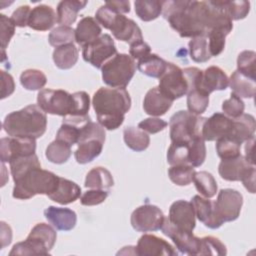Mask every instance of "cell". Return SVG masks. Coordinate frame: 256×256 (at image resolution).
Segmentation results:
<instances>
[{"label":"cell","instance_id":"6da1fadb","mask_svg":"<svg viewBox=\"0 0 256 256\" xmlns=\"http://www.w3.org/2000/svg\"><path fill=\"white\" fill-rule=\"evenodd\" d=\"M210 7V1L169 0L162 2V14L181 37L207 36Z\"/></svg>","mask_w":256,"mask_h":256},{"label":"cell","instance_id":"7a4b0ae2","mask_svg":"<svg viewBox=\"0 0 256 256\" xmlns=\"http://www.w3.org/2000/svg\"><path fill=\"white\" fill-rule=\"evenodd\" d=\"M92 105L98 123L107 130L119 128L131 108V98L125 88H99L93 95Z\"/></svg>","mask_w":256,"mask_h":256},{"label":"cell","instance_id":"3957f363","mask_svg":"<svg viewBox=\"0 0 256 256\" xmlns=\"http://www.w3.org/2000/svg\"><path fill=\"white\" fill-rule=\"evenodd\" d=\"M5 132L10 137L39 138L47 128L46 113L35 104L6 115L3 124Z\"/></svg>","mask_w":256,"mask_h":256},{"label":"cell","instance_id":"277c9868","mask_svg":"<svg viewBox=\"0 0 256 256\" xmlns=\"http://www.w3.org/2000/svg\"><path fill=\"white\" fill-rule=\"evenodd\" d=\"M59 176L39 168H34L17 180L13 188V197L26 200L38 194L49 196L56 189Z\"/></svg>","mask_w":256,"mask_h":256},{"label":"cell","instance_id":"5b68a950","mask_svg":"<svg viewBox=\"0 0 256 256\" xmlns=\"http://www.w3.org/2000/svg\"><path fill=\"white\" fill-rule=\"evenodd\" d=\"M95 17L97 22L110 30L117 40L129 45L143 40L141 29L132 19L112 11L106 5L101 6L96 11Z\"/></svg>","mask_w":256,"mask_h":256},{"label":"cell","instance_id":"8992f818","mask_svg":"<svg viewBox=\"0 0 256 256\" xmlns=\"http://www.w3.org/2000/svg\"><path fill=\"white\" fill-rule=\"evenodd\" d=\"M102 80L112 88H125L136 71V62L128 54L117 53L102 67Z\"/></svg>","mask_w":256,"mask_h":256},{"label":"cell","instance_id":"52a82bcc","mask_svg":"<svg viewBox=\"0 0 256 256\" xmlns=\"http://www.w3.org/2000/svg\"><path fill=\"white\" fill-rule=\"evenodd\" d=\"M206 117L194 115L189 111L176 112L169 121L171 142H190L197 136L202 137V126Z\"/></svg>","mask_w":256,"mask_h":256},{"label":"cell","instance_id":"ba28073f","mask_svg":"<svg viewBox=\"0 0 256 256\" xmlns=\"http://www.w3.org/2000/svg\"><path fill=\"white\" fill-rule=\"evenodd\" d=\"M38 106L48 114L67 116L73 114L74 97L62 89H41L37 95Z\"/></svg>","mask_w":256,"mask_h":256},{"label":"cell","instance_id":"9c48e42d","mask_svg":"<svg viewBox=\"0 0 256 256\" xmlns=\"http://www.w3.org/2000/svg\"><path fill=\"white\" fill-rule=\"evenodd\" d=\"M82 48L83 59L98 69L117 54L116 46L109 34H101L99 38Z\"/></svg>","mask_w":256,"mask_h":256},{"label":"cell","instance_id":"30bf717a","mask_svg":"<svg viewBox=\"0 0 256 256\" xmlns=\"http://www.w3.org/2000/svg\"><path fill=\"white\" fill-rule=\"evenodd\" d=\"M160 91L169 99L176 100L188 93V83L183 70L173 63H167L165 72L159 78Z\"/></svg>","mask_w":256,"mask_h":256},{"label":"cell","instance_id":"8fae6325","mask_svg":"<svg viewBox=\"0 0 256 256\" xmlns=\"http://www.w3.org/2000/svg\"><path fill=\"white\" fill-rule=\"evenodd\" d=\"M242 205V194L231 188L221 189L218 192L216 201H214L216 215L222 223L236 220L240 215Z\"/></svg>","mask_w":256,"mask_h":256},{"label":"cell","instance_id":"7c38bea8","mask_svg":"<svg viewBox=\"0 0 256 256\" xmlns=\"http://www.w3.org/2000/svg\"><path fill=\"white\" fill-rule=\"evenodd\" d=\"M162 210L152 204H145L136 208L130 218L131 225L138 232H152L160 230L164 221Z\"/></svg>","mask_w":256,"mask_h":256},{"label":"cell","instance_id":"4fadbf2b","mask_svg":"<svg viewBox=\"0 0 256 256\" xmlns=\"http://www.w3.org/2000/svg\"><path fill=\"white\" fill-rule=\"evenodd\" d=\"M161 231L173 241L180 253L186 255H199L201 238L194 236L191 232L178 229L169 221L168 217L164 218Z\"/></svg>","mask_w":256,"mask_h":256},{"label":"cell","instance_id":"5bb4252c","mask_svg":"<svg viewBox=\"0 0 256 256\" xmlns=\"http://www.w3.org/2000/svg\"><path fill=\"white\" fill-rule=\"evenodd\" d=\"M36 140L28 137H4L0 142L1 162H11L23 156L35 154Z\"/></svg>","mask_w":256,"mask_h":256},{"label":"cell","instance_id":"9a60e30c","mask_svg":"<svg viewBox=\"0 0 256 256\" xmlns=\"http://www.w3.org/2000/svg\"><path fill=\"white\" fill-rule=\"evenodd\" d=\"M139 256H175L178 252L166 240L152 234L142 235L135 246Z\"/></svg>","mask_w":256,"mask_h":256},{"label":"cell","instance_id":"2e32d148","mask_svg":"<svg viewBox=\"0 0 256 256\" xmlns=\"http://www.w3.org/2000/svg\"><path fill=\"white\" fill-rule=\"evenodd\" d=\"M195 212L192 203L185 200L173 202L169 208V221L178 229L191 232L195 228Z\"/></svg>","mask_w":256,"mask_h":256},{"label":"cell","instance_id":"e0dca14e","mask_svg":"<svg viewBox=\"0 0 256 256\" xmlns=\"http://www.w3.org/2000/svg\"><path fill=\"white\" fill-rule=\"evenodd\" d=\"M253 171H255V165L249 163L242 155L222 160L218 167L221 178L227 181H241Z\"/></svg>","mask_w":256,"mask_h":256},{"label":"cell","instance_id":"ac0fdd59","mask_svg":"<svg viewBox=\"0 0 256 256\" xmlns=\"http://www.w3.org/2000/svg\"><path fill=\"white\" fill-rule=\"evenodd\" d=\"M232 126V119L224 113L216 112L206 118L202 126V137L205 141H216L226 137Z\"/></svg>","mask_w":256,"mask_h":256},{"label":"cell","instance_id":"d6986e66","mask_svg":"<svg viewBox=\"0 0 256 256\" xmlns=\"http://www.w3.org/2000/svg\"><path fill=\"white\" fill-rule=\"evenodd\" d=\"M191 203L195 212V216L200 222L210 229H217L222 226L221 220L217 217L214 202L209 198L195 195L191 199Z\"/></svg>","mask_w":256,"mask_h":256},{"label":"cell","instance_id":"ffe728a7","mask_svg":"<svg viewBox=\"0 0 256 256\" xmlns=\"http://www.w3.org/2000/svg\"><path fill=\"white\" fill-rule=\"evenodd\" d=\"M255 129V118L251 114L243 113L241 116L232 119V126L226 137L241 146L245 141L254 137Z\"/></svg>","mask_w":256,"mask_h":256},{"label":"cell","instance_id":"44dd1931","mask_svg":"<svg viewBox=\"0 0 256 256\" xmlns=\"http://www.w3.org/2000/svg\"><path fill=\"white\" fill-rule=\"evenodd\" d=\"M47 221L57 230L70 231L77 223L76 213L69 208L49 206L44 210Z\"/></svg>","mask_w":256,"mask_h":256},{"label":"cell","instance_id":"7402d4cb","mask_svg":"<svg viewBox=\"0 0 256 256\" xmlns=\"http://www.w3.org/2000/svg\"><path fill=\"white\" fill-rule=\"evenodd\" d=\"M228 85L229 78L226 73L217 66H210L202 72L198 90L209 95L215 90H225Z\"/></svg>","mask_w":256,"mask_h":256},{"label":"cell","instance_id":"603a6c76","mask_svg":"<svg viewBox=\"0 0 256 256\" xmlns=\"http://www.w3.org/2000/svg\"><path fill=\"white\" fill-rule=\"evenodd\" d=\"M173 100L166 97L158 87H154L146 93L143 101V109L150 116H162L172 106Z\"/></svg>","mask_w":256,"mask_h":256},{"label":"cell","instance_id":"cb8c5ba5","mask_svg":"<svg viewBox=\"0 0 256 256\" xmlns=\"http://www.w3.org/2000/svg\"><path fill=\"white\" fill-rule=\"evenodd\" d=\"M57 22V14L48 5L41 4L34 7L29 16L28 26L37 31H47Z\"/></svg>","mask_w":256,"mask_h":256},{"label":"cell","instance_id":"d4e9b609","mask_svg":"<svg viewBox=\"0 0 256 256\" xmlns=\"http://www.w3.org/2000/svg\"><path fill=\"white\" fill-rule=\"evenodd\" d=\"M105 139L99 137H87L80 140L78 148L74 152L76 161L79 164H86L97 158L103 149Z\"/></svg>","mask_w":256,"mask_h":256},{"label":"cell","instance_id":"484cf974","mask_svg":"<svg viewBox=\"0 0 256 256\" xmlns=\"http://www.w3.org/2000/svg\"><path fill=\"white\" fill-rule=\"evenodd\" d=\"M102 34V29L93 17H83L77 24L75 29V41L80 46H85L99 38Z\"/></svg>","mask_w":256,"mask_h":256},{"label":"cell","instance_id":"4316f807","mask_svg":"<svg viewBox=\"0 0 256 256\" xmlns=\"http://www.w3.org/2000/svg\"><path fill=\"white\" fill-rule=\"evenodd\" d=\"M81 195V188L73 181L59 177V182L54 190L48 197L61 205H67L75 202Z\"/></svg>","mask_w":256,"mask_h":256},{"label":"cell","instance_id":"83f0119b","mask_svg":"<svg viewBox=\"0 0 256 256\" xmlns=\"http://www.w3.org/2000/svg\"><path fill=\"white\" fill-rule=\"evenodd\" d=\"M87 1L64 0L57 6V22L60 26H70L76 21L78 12L83 9Z\"/></svg>","mask_w":256,"mask_h":256},{"label":"cell","instance_id":"f1b7e54d","mask_svg":"<svg viewBox=\"0 0 256 256\" xmlns=\"http://www.w3.org/2000/svg\"><path fill=\"white\" fill-rule=\"evenodd\" d=\"M232 93L240 98H253L256 90V80H253L239 71H234L229 78Z\"/></svg>","mask_w":256,"mask_h":256},{"label":"cell","instance_id":"f546056e","mask_svg":"<svg viewBox=\"0 0 256 256\" xmlns=\"http://www.w3.org/2000/svg\"><path fill=\"white\" fill-rule=\"evenodd\" d=\"M78 57L79 52L74 43L57 47L53 52V61L56 67L62 70L72 68L77 63Z\"/></svg>","mask_w":256,"mask_h":256},{"label":"cell","instance_id":"4dcf8cb0","mask_svg":"<svg viewBox=\"0 0 256 256\" xmlns=\"http://www.w3.org/2000/svg\"><path fill=\"white\" fill-rule=\"evenodd\" d=\"M167 63L168 62L157 54L150 53L146 57L138 60L137 68L144 75L153 78H160L167 68Z\"/></svg>","mask_w":256,"mask_h":256},{"label":"cell","instance_id":"1f68e13d","mask_svg":"<svg viewBox=\"0 0 256 256\" xmlns=\"http://www.w3.org/2000/svg\"><path fill=\"white\" fill-rule=\"evenodd\" d=\"M85 187L90 189H109L114 185V180L110 171L104 167L91 169L85 179Z\"/></svg>","mask_w":256,"mask_h":256},{"label":"cell","instance_id":"d6a6232c","mask_svg":"<svg viewBox=\"0 0 256 256\" xmlns=\"http://www.w3.org/2000/svg\"><path fill=\"white\" fill-rule=\"evenodd\" d=\"M123 139L125 144L136 152L146 150L150 144V137L148 134L140 128L133 126H129L124 129Z\"/></svg>","mask_w":256,"mask_h":256},{"label":"cell","instance_id":"836d02e7","mask_svg":"<svg viewBox=\"0 0 256 256\" xmlns=\"http://www.w3.org/2000/svg\"><path fill=\"white\" fill-rule=\"evenodd\" d=\"M162 2L158 0H137L134 3L135 13L142 21L155 20L162 14Z\"/></svg>","mask_w":256,"mask_h":256},{"label":"cell","instance_id":"e575fe53","mask_svg":"<svg viewBox=\"0 0 256 256\" xmlns=\"http://www.w3.org/2000/svg\"><path fill=\"white\" fill-rule=\"evenodd\" d=\"M9 255H49V250L39 240L28 236L26 240L15 244Z\"/></svg>","mask_w":256,"mask_h":256},{"label":"cell","instance_id":"d590c367","mask_svg":"<svg viewBox=\"0 0 256 256\" xmlns=\"http://www.w3.org/2000/svg\"><path fill=\"white\" fill-rule=\"evenodd\" d=\"M39 167H41V164L36 154L19 157L10 162V171L14 182L19 180L24 174H26L30 170Z\"/></svg>","mask_w":256,"mask_h":256},{"label":"cell","instance_id":"8d00e7d4","mask_svg":"<svg viewBox=\"0 0 256 256\" xmlns=\"http://www.w3.org/2000/svg\"><path fill=\"white\" fill-rule=\"evenodd\" d=\"M193 182L197 191L206 198H212L217 193V182L213 175L207 171L195 172Z\"/></svg>","mask_w":256,"mask_h":256},{"label":"cell","instance_id":"74e56055","mask_svg":"<svg viewBox=\"0 0 256 256\" xmlns=\"http://www.w3.org/2000/svg\"><path fill=\"white\" fill-rule=\"evenodd\" d=\"M190 58L197 63L207 62L211 58L208 47V39L206 36H196L191 38L188 43Z\"/></svg>","mask_w":256,"mask_h":256},{"label":"cell","instance_id":"f35d334b","mask_svg":"<svg viewBox=\"0 0 256 256\" xmlns=\"http://www.w3.org/2000/svg\"><path fill=\"white\" fill-rule=\"evenodd\" d=\"M71 153L70 145L61 140L55 139L47 146L45 156L50 162L54 164H63L70 158Z\"/></svg>","mask_w":256,"mask_h":256},{"label":"cell","instance_id":"ab89813d","mask_svg":"<svg viewBox=\"0 0 256 256\" xmlns=\"http://www.w3.org/2000/svg\"><path fill=\"white\" fill-rule=\"evenodd\" d=\"M167 162L171 165H189V142H171L167 151Z\"/></svg>","mask_w":256,"mask_h":256},{"label":"cell","instance_id":"60d3db41","mask_svg":"<svg viewBox=\"0 0 256 256\" xmlns=\"http://www.w3.org/2000/svg\"><path fill=\"white\" fill-rule=\"evenodd\" d=\"M20 83L27 90H41L47 83V78L41 70L27 69L21 73Z\"/></svg>","mask_w":256,"mask_h":256},{"label":"cell","instance_id":"b9f144b4","mask_svg":"<svg viewBox=\"0 0 256 256\" xmlns=\"http://www.w3.org/2000/svg\"><path fill=\"white\" fill-rule=\"evenodd\" d=\"M195 172L194 167L191 165H174L169 168L168 176L174 184L178 186H186L193 181Z\"/></svg>","mask_w":256,"mask_h":256},{"label":"cell","instance_id":"7bdbcfd3","mask_svg":"<svg viewBox=\"0 0 256 256\" xmlns=\"http://www.w3.org/2000/svg\"><path fill=\"white\" fill-rule=\"evenodd\" d=\"M28 236L39 240L50 251L56 242L57 233L50 225L45 223H38L32 228Z\"/></svg>","mask_w":256,"mask_h":256},{"label":"cell","instance_id":"ee69618b","mask_svg":"<svg viewBox=\"0 0 256 256\" xmlns=\"http://www.w3.org/2000/svg\"><path fill=\"white\" fill-rule=\"evenodd\" d=\"M209 105V95L194 89L187 93V108L194 115H200L205 112Z\"/></svg>","mask_w":256,"mask_h":256},{"label":"cell","instance_id":"f6af8a7d","mask_svg":"<svg viewBox=\"0 0 256 256\" xmlns=\"http://www.w3.org/2000/svg\"><path fill=\"white\" fill-rule=\"evenodd\" d=\"M256 53L252 50L242 51L237 58V71L256 80Z\"/></svg>","mask_w":256,"mask_h":256},{"label":"cell","instance_id":"bcb514c9","mask_svg":"<svg viewBox=\"0 0 256 256\" xmlns=\"http://www.w3.org/2000/svg\"><path fill=\"white\" fill-rule=\"evenodd\" d=\"M74 40L75 30L70 26H58L54 28L48 36L49 44L55 48L73 43Z\"/></svg>","mask_w":256,"mask_h":256},{"label":"cell","instance_id":"7dc6e473","mask_svg":"<svg viewBox=\"0 0 256 256\" xmlns=\"http://www.w3.org/2000/svg\"><path fill=\"white\" fill-rule=\"evenodd\" d=\"M232 30L226 28L213 29L207 34L208 47L212 56H218L222 53L225 47V38Z\"/></svg>","mask_w":256,"mask_h":256},{"label":"cell","instance_id":"c3c4849f","mask_svg":"<svg viewBox=\"0 0 256 256\" xmlns=\"http://www.w3.org/2000/svg\"><path fill=\"white\" fill-rule=\"evenodd\" d=\"M206 158L205 140L201 136L193 138L189 142V165L193 167L201 166Z\"/></svg>","mask_w":256,"mask_h":256},{"label":"cell","instance_id":"681fc988","mask_svg":"<svg viewBox=\"0 0 256 256\" xmlns=\"http://www.w3.org/2000/svg\"><path fill=\"white\" fill-rule=\"evenodd\" d=\"M240 145L232 141L227 137L220 138L216 140V151L218 156L222 160L231 159L238 157L240 154Z\"/></svg>","mask_w":256,"mask_h":256},{"label":"cell","instance_id":"f907efd6","mask_svg":"<svg viewBox=\"0 0 256 256\" xmlns=\"http://www.w3.org/2000/svg\"><path fill=\"white\" fill-rule=\"evenodd\" d=\"M226 246L214 236H205L201 238L199 255H226Z\"/></svg>","mask_w":256,"mask_h":256},{"label":"cell","instance_id":"816d5d0a","mask_svg":"<svg viewBox=\"0 0 256 256\" xmlns=\"http://www.w3.org/2000/svg\"><path fill=\"white\" fill-rule=\"evenodd\" d=\"M223 5L231 20L244 19L250 11L248 1H223Z\"/></svg>","mask_w":256,"mask_h":256},{"label":"cell","instance_id":"f5cc1de1","mask_svg":"<svg viewBox=\"0 0 256 256\" xmlns=\"http://www.w3.org/2000/svg\"><path fill=\"white\" fill-rule=\"evenodd\" d=\"M82 127H79L70 123H62L61 127L57 131L56 139L61 140L72 147L74 144L78 143V140L80 137V130Z\"/></svg>","mask_w":256,"mask_h":256},{"label":"cell","instance_id":"db71d44e","mask_svg":"<svg viewBox=\"0 0 256 256\" xmlns=\"http://www.w3.org/2000/svg\"><path fill=\"white\" fill-rule=\"evenodd\" d=\"M244 109L245 105L242 99L233 93H231L229 99L224 100L222 103V110L224 114L231 119L241 116L244 113Z\"/></svg>","mask_w":256,"mask_h":256},{"label":"cell","instance_id":"11a10c76","mask_svg":"<svg viewBox=\"0 0 256 256\" xmlns=\"http://www.w3.org/2000/svg\"><path fill=\"white\" fill-rule=\"evenodd\" d=\"M107 197L108 191L104 189H90L80 197V202L84 206H94L103 203Z\"/></svg>","mask_w":256,"mask_h":256},{"label":"cell","instance_id":"9f6ffc18","mask_svg":"<svg viewBox=\"0 0 256 256\" xmlns=\"http://www.w3.org/2000/svg\"><path fill=\"white\" fill-rule=\"evenodd\" d=\"M74 97V116H86L90 109V97L85 91H78L73 93Z\"/></svg>","mask_w":256,"mask_h":256},{"label":"cell","instance_id":"6f0895ef","mask_svg":"<svg viewBox=\"0 0 256 256\" xmlns=\"http://www.w3.org/2000/svg\"><path fill=\"white\" fill-rule=\"evenodd\" d=\"M0 21H1V47H2V50H5V48L8 46L11 38L15 33V24L13 23L11 18H8L4 14L0 15Z\"/></svg>","mask_w":256,"mask_h":256},{"label":"cell","instance_id":"680465c9","mask_svg":"<svg viewBox=\"0 0 256 256\" xmlns=\"http://www.w3.org/2000/svg\"><path fill=\"white\" fill-rule=\"evenodd\" d=\"M167 122L157 117H150L142 120L138 124V128L149 134H156L167 127Z\"/></svg>","mask_w":256,"mask_h":256},{"label":"cell","instance_id":"91938a15","mask_svg":"<svg viewBox=\"0 0 256 256\" xmlns=\"http://www.w3.org/2000/svg\"><path fill=\"white\" fill-rule=\"evenodd\" d=\"M31 9L28 5H22L18 7L11 16V20L17 27H25L28 26V20L30 16Z\"/></svg>","mask_w":256,"mask_h":256},{"label":"cell","instance_id":"94428289","mask_svg":"<svg viewBox=\"0 0 256 256\" xmlns=\"http://www.w3.org/2000/svg\"><path fill=\"white\" fill-rule=\"evenodd\" d=\"M129 53L134 60H140L151 53V47L142 40L131 44L129 48Z\"/></svg>","mask_w":256,"mask_h":256},{"label":"cell","instance_id":"6125c7cd","mask_svg":"<svg viewBox=\"0 0 256 256\" xmlns=\"http://www.w3.org/2000/svg\"><path fill=\"white\" fill-rule=\"evenodd\" d=\"M1 98L4 99L10 96L15 90V82L11 74L7 73L6 71H1Z\"/></svg>","mask_w":256,"mask_h":256},{"label":"cell","instance_id":"be15d7a7","mask_svg":"<svg viewBox=\"0 0 256 256\" xmlns=\"http://www.w3.org/2000/svg\"><path fill=\"white\" fill-rule=\"evenodd\" d=\"M106 5L112 11L118 14H124L130 12V2L129 1H107Z\"/></svg>","mask_w":256,"mask_h":256},{"label":"cell","instance_id":"e7e4bbea","mask_svg":"<svg viewBox=\"0 0 256 256\" xmlns=\"http://www.w3.org/2000/svg\"><path fill=\"white\" fill-rule=\"evenodd\" d=\"M12 240V230L9 225L4 221H1V249L5 248L11 243Z\"/></svg>","mask_w":256,"mask_h":256},{"label":"cell","instance_id":"03108f58","mask_svg":"<svg viewBox=\"0 0 256 256\" xmlns=\"http://www.w3.org/2000/svg\"><path fill=\"white\" fill-rule=\"evenodd\" d=\"M254 143H255V138L252 137V138H250L249 140L245 141V148H244V149H245V155H244L245 159H246L249 163H251V164H253V165H255V164H254V156H253Z\"/></svg>","mask_w":256,"mask_h":256}]
</instances>
